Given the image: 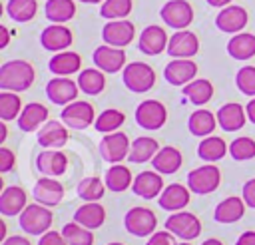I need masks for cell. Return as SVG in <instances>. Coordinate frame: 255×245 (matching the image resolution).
I'll return each instance as SVG.
<instances>
[{"instance_id": "6da1fadb", "label": "cell", "mask_w": 255, "mask_h": 245, "mask_svg": "<svg viewBox=\"0 0 255 245\" xmlns=\"http://www.w3.org/2000/svg\"><path fill=\"white\" fill-rule=\"evenodd\" d=\"M36 72L26 60H8L0 66V90L26 92L34 84Z\"/></svg>"}, {"instance_id": "7a4b0ae2", "label": "cell", "mask_w": 255, "mask_h": 245, "mask_svg": "<svg viewBox=\"0 0 255 245\" xmlns=\"http://www.w3.org/2000/svg\"><path fill=\"white\" fill-rule=\"evenodd\" d=\"M52 221H54V215H52L50 207H46L42 203H30L18 215L20 229L28 235H44L46 231H50Z\"/></svg>"}, {"instance_id": "3957f363", "label": "cell", "mask_w": 255, "mask_h": 245, "mask_svg": "<svg viewBox=\"0 0 255 245\" xmlns=\"http://www.w3.org/2000/svg\"><path fill=\"white\" fill-rule=\"evenodd\" d=\"M122 78H124L126 88L135 92V94L149 92L153 88V84H155V72L145 62H129V64H126Z\"/></svg>"}, {"instance_id": "277c9868", "label": "cell", "mask_w": 255, "mask_h": 245, "mask_svg": "<svg viewBox=\"0 0 255 245\" xmlns=\"http://www.w3.org/2000/svg\"><path fill=\"white\" fill-rule=\"evenodd\" d=\"M219 183H221V171L213 163H205L187 173V187L191 193H197V195L213 193L219 187Z\"/></svg>"}, {"instance_id": "5b68a950", "label": "cell", "mask_w": 255, "mask_h": 245, "mask_svg": "<svg viewBox=\"0 0 255 245\" xmlns=\"http://www.w3.org/2000/svg\"><path fill=\"white\" fill-rule=\"evenodd\" d=\"M165 229L179 237L181 241H193L201 233V221L191 211H173L165 219Z\"/></svg>"}, {"instance_id": "8992f818", "label": "cell", "mask_w": 255, "mask_h": 245, "mask_svg": "<svg viewBox=\"0 0 255 245\" xmlns=\"http://www.w3.org/2000/svg\"><path fill=\"white\" fill-rule=\"evenodd\" d=\"M124 225L128 233L135 237H149L151 233H155L157 217L149 207H131L124 217Z\"/></svg>"}, {"instance_id": "52a82bcc", "label": "cell", "mask_w": 255, "mask_h": 245, "mask_svg": "<svg viewBox=\"0 0 255 245\" xmlns=\"http://www.w3.org/2000/svg\"><path fill=\"white\" fill-rule=\"evenodd\" d=\"M60 120L72 129H86L96 122V112H94V106L90 102H82V100L78 102L76 100V102L64 106Z\"/></svg>"}, {"instance_id": "ba28073f", "label": "cell", "mask_w": 255, "mask_h": 245, "mask_svg": "<svg viewBox=\"0 0 255 245\" xmlns=\"http://www.w3.org/2000/svg\"><path fill=\"white\" fill-rule=\"evenodd\" d=\"M135 122L143 129H159L167 122V110L159 100H143L135 108Z\"/></svg>"}, {"instance_id": "9c48e42d", "label": "cell", "mask_w": 255, "mask_h": 245, "mask_svg": "<svg viewBox=\"0 0 255 245\" xmlns=\"http://www.w3.org/2000/svg\"><path fill=\"white\" fill-rule=\"evenodd\" d=\"M131 141L124 131H112L106 133L100 141V153L108 163H122L129 153Z\"/></svg>"}, {"instance_id": "30bf717a", "label": "cell", "mask_w": 255, "mask_h": 245, "mask_svg": "<svg viewBox=\"0 0 255 245\" xmlns=\"http://www.w3.org/2000/svg\"><path fill=\"white\" fill-rule=\"evenodd\" d=\"M159 16L173 30H185L193 20V8L187 0H169L161 6Z\"/></svg>"}, {"instance_id": "8fae6325", "label": "cell", "mask_w": 255, "mask_h": 245, "mask_svg": "<svg viewBox=\"0 0 255 245\" xmlns=\"http://www.w3.org/2000/svg\"><path fill=\"white\" fill-rule=\"evenodd\" d=\"M78 92H80L78 82H74L66 76H54L46 84V96L56 106H68V104L76 102Z\"/></svg>"}, {"instance_id": "7c38bea8", "label": "cell", "mask_w": 255, "mask_h": 245, "mask_svg": "<svg viewBox=\"0 0 255 245\" xmlns=\"http://www.w3.org/2000/svg\"><path fill=\"white\" fill-rule=\"evenodd\" d=\"M92 60H94L96 68H100L106 74H116V72L126 68V52H124V48H116V46H110V44L98 46L94 50Z\"/></svg>"}, {"instance_id": "4fadbf2b", "label": "cell", "mask_w": 255, "mask_h": 245, "mask_svg": "<svg viewBox=\"0 0 255 245\" xmlns=\"http://www.w3.org/2000/svg\"><path fill=\"white\" fill-rule=\"evenodd\" d=\"M197 64L191 58H173L163 68V78L171 86H187L191 80H195Z\"/></svg>"}, {"instance_id": "5bb4252c", "label": "cell", "mask_w": 255, "mask_h": 245, "mask_svg": "<svg viewBox=\"0 0 255 245\" xmlns=\"http://www.w3.org/2000/svg\"><path fill=\"white\" fill-rule=\"evenodd\" d=\"M247 10L243 6H237V4H229L225 8L219 10V14L215 16V26L221 30V32H227V34H239L245 26H247Z\"/></svg>"}, {"instance_id": "9a60e30c", "label": "cell", "mask_w": 255, "mask_h": 245, "mask_svg": "<svg viewBox=\"0 0 255 245\" xmlns=\"http://www.w3.org/2000/svg\"><path fill=\"white\" fill-rule=\"evenodd\" d=\"M135 36V26L129 20H110L102 28V40L116 48H126Z\"/></svg>"}, {"instance_id": "2e32d148", "label": "cell", "mask_w": 255, "mask_h": 245, "mask_svg": "<svg viewBox=\"0 0 255 245\" xmlns=\"http://www.w3.org/2000/svg\"><path fill=\"white\" fill-rule=\"evenodd\" d=\"M74 42L72 30L64 24H52L46 26L40 34V44L44 50L48 52H64L66 48H70Z\"/></svg>"}, {"instance_id": "e0dca14e", "label": "cell", "mask_w": 255, "mask_h": 245, "mask_svg": "<svg viewBox=\"0 0 255 245\" xmlns=\"http://www.w3.org/2000/svg\"><path fill=\"white\" fill-rule=\"evenodd\" d=\"M199 52V40L191 30H175L167 42V54L171 58H193Z\"/></svg>"}, {"instance_id": "ac0fdd59", "label": "cell", "mask_w": 255, "mask_h": 245, "mask_svg": "<svg viewBox=\"0 0 255 245\" xmlns=\"http://www.w3.org/2000/svg\"><path fill=\"white\" fill-rule=\"evenodd\" d=\"M167 34L161 26L157 24H149L143 28V32L139 34V42H137V48L139 52H143L145 56H157L161 54L163 50H167Z\"/></svg>"}, {"instance_id": "d6986e66", "label": "cell", "mask_w": 255, "mask_h": 245, "mask_svg": "<svg viewBox=\"0 0 255 245\" xmlns=\"http://www.w3.org/2000/svg\"><path fill=\"white\" fill-rule=\"evenodd\" d=\"M131 191L141 197V199H155L161 195L163 191V179H161V173H157L155 169H147V171H141L139 175L133 177V183H131Z\"/></svg>"}, {"instance_id": "ffe728a7", "label": "cell", "mask_w": 255, "mask_h": 245, "mask_svg": "<svg viewBox=\"0 0 255 245\" xmlns=\"http://www.w3.org/2000/svg\"><path fill=\"white\" fill-rule=\"evenodd\" d=\"M34 199L36 203H42L46 207H56L64 197V185L56 177H40L34 185Z\"/></svg>"}, {"instance_id": "44dd1931", "label": "cell", "mask_w": 255, "mask_h": 245, "mask_svg": "<svg viewBox=\"0 0 255 245\" xmlns=\"http://www.w3.org/2000/svg\"><path fill=\"white\" fill-rule=\"evenodd\" d=\"M70 133L66 129L64 122H56V120H48L40 129H38V143L44 149H58L62 145H66Z\"/></svg>"}, {"instance_id": "7402d4cb", "label": "cell", "mask_w": 255, "mask_h": 245, "mask_svg": "<svg viewBox=\"0 0 255 245\" xmlns=\"http://www.w3.org/2000/svg\"><path fill=\"white\" fill-rule=\"evenodd\" d=\"M28 207V197L26 191L20 185H8L0 193V213L6 217L20 215Z\"/></svg>"}, {"instance_id": "603a6c76", "label": "cell", "mask_w": 255, "mask_h": 245, "mask_svg": "<svg viewBox=\"0 0 255 245\" xmlns=\"http://www.w3.org/2000/svg\"><path fill=\"white\" fill-rule=\"evenodd\" d=\"M66 167H68V157L58 149H44L36 157V169L48 177L64 175Z\"/></svg>"}, {"instance_id": "cb8c5ba5", "label": "cell", "mask_w": 255, "mask_h": 245, "mask_svg": "<svg viewBox=\"0 0 255 245\" xmlns=\"http://www.w3.org/2000/svg\"><path fill=\"white\" fill-rule=\"evenodd\" d=\"M215 116H217V123L223 131H237L247 122V112L243 110L241 104H235V102L221 106Z\"/></svg>"}, {"instance_id": "d4e9b609", "label": "cell", "mask_w": 255, "mask_h": 245, "mask_svg": "<svg viewBox=\"0 0 255 245\" xmlns=\"http://www.w3.org/2000/svg\"><path fill=\"white\" fill-rule=\"evenodd\" d=\"M189 187L179 185V183H171L167 187H163L161 195H159V207L165 211H181L187 203H189Z\"/></svg>"}, {"instance_id": "484cf974", "label": "cell", "mask_w": 255, "mask_h": 245, "mask_svg": "<svg viewBox=\"0 0 255 245\" xmlns=\"http://www.w3.org/2000/svg\"><path fill=\"white\" fill-rule=\"evenodd\" d=\"M16 122H18V127L22 131H34L48 122V108L38 104V102H30L28 106L22 108Z\"/></svg>"}, {"instance_id": "4316f807", "label": "cell", "mask_w": 255, "mask_h": 245, "mask_svg": "<svg viewBox=\"0 0 255 245\" xmlns=\"http://www.w3.org/2000/svg\"><path fill=\"white\" fill-rule=\"evenodd\" d=\"M183 163V157H181V151L173 145H165V147H159V151L155 153V157L151 159V167L161 173V175H167V173H175Z\"/></svg>"}, {"instance_id": "83f0119b", "label": "cell", "mask_w": 255, "mask_h": 245, "mask_svg": "<svg viewBox=\"0 0 255 245\" xmlns=\"http://www.w3.org/2000/svg\"><path fill=\"white\" fill-rule=\"evenodd\" d=\"M74 221L88 229H98L106 221V209L98 201H86L74 211Z\"/></svg>"}, {"instance_id": "f1b7e54d", "label": "cell", "mask_w": 255, "mask_h": 245, "mask_svg": "<svg viewBox=\"0 0 255 245\" xmlns=\"http://www.w3.org/2000/svg\"><path fill=\"white\" fill-rule=\"evenodd\" d=\"M48 68H50V72L54 74V76H70V74H76V72H80V68H82V58H80V54H76V52H56L52 58H50V62H48Z\"/></svg>"}, {"instance_id": "f546056e", "label": "cell", "mask_w": 255, "mask_h": 245, "mask_svg": "<svg viewBox=\"0 0 255 245\" xmlns=\"http://www.w3.org/2000/svg\"><path fill=\"white\" fill-rule=\"evenodd\" d=\"M243 213H245L243 197L231 195V197H225L223 201L217 203V207L213 211V217L219 223H235V221H239L243 217Z\"/></svg>"}, {"instance_id": "4dcf8cb0", "label": "cell", "mask_w": 255, "mask_h": 245, "mask_svg": "<svg viewBox=\"0 0 255 245\" xmlns=\"http://www.w3.org/2000/svg\"><path fill=\"white\" fill-rule=\"evenodd\" d=\"M227 54L235 60H249L255 56V34L239 32L227 42Z\"/></svg>"}, {"instance_id": "1f68e13d", "label": "cell", "mask_w": 255, "mask_h": 245, "mask_svg": "<svg viewBox=\"0 0 255 245\" xmlns=\"http://www.w3.org/2000/svg\"><path fill=\"white\" fill-rule=\"evenodd\" d=\"M215 125H219V123H217V116H213L209 110H203V108L195 110V112L189 116V120H187L189 131H191L193 135H197V137H207V135H211L213 129H215Z\"/></svg>"}, {"instance_id": "d6a6232c", "label": "cell", "mask_w": 255, "mask_h": 245, "mask_svg": "<svg viewBox=\"0 0 255 245\" xmlns=\"http://www.w3.org/2000/svg\"><path fill=\"white\" fill-rule=\"evenodd\" d=\"M157 151H159L157 141H155L153 137L141 135V137H135V139L131 141L128 159H129L131 163H145V161H151Z\"/></svg>"}, {"instance_id": "836d02e7", "label": "cell", "mask_w": 255, "mask_h": 245, "mask_svg": "<svg viewBox=\"0 0 255 245\" xmlns=\"http://www.w3.org/2000/svg\"><path fill=\"white\" fill-rule=\"evenodd\" d=\"M227 143L223 137L219 135H209V137H203L197 145V155L207 161V163H213V161H219L223 159V155L227 153Z\"/></svg>"}, {"instance_id": "e575fe53", "label": "cell", "mask_w": 255, "mask_h": 245, "mask_svg": "<svg viewBox=\"0 0 255 245\" xmlns=\"http://www.w3.org/2000/svg\"><path fill=\"white\" fill-rule=\"evenodd\" d=\"M106 187L110 191H116V193H122L126 191L128 187H131L133 183V177H131V171L124 165V163H112V167L106 171Z\"/></svg>"}, {"instance_id": "d590c367", "label": "cell", "mask_w": 255, "mask_h": 245, "mask_svg": "<svg viewBox=\"0 0 255 245\" xmlns=\"http://www.w3.org/2000/svg\"><path fill=\"white\" fill-rule=\"evenodd\" d=\"M78 86L80 92L88 96H98L106 88V76L100 68H86L78 74Z\"/></svg>"}, {"instance_id": "8d00e7d4", "label": "cell", "mask_w": 255, "mask_h": 245, "mask_svg": "<svg viewBox=\"0 0 255 245\" xmlns=\"http://www.w3.org/2000/svg\"><path fill=\"white\" fill-rule=\"evenodd\" d=\"M44 12L52 24H66L76 16V4L74 0H48Z\"/></svg>"}, {"instance_id": "74e56055", "label": "cell", "mask_w": 255, "mask_h": 245, "mask_svg": "<svg viewBox=\"0 0 255 245\" xmlns=\"http://www.w3.org/2000/svg\"><path fill=\"white\" fill-rule=\"evenodd\" d=\"M183 96L193 104V106H203L213 98V86L209 80L195 78L187 86H183Z\"/></svg>"}, {"instance_id": "f35d334b", "label": "cell", "mask_w": 255, "mask_h": 245, "mask_svg": "<svg viewBox=\"0 0 255 245\" xmlns=\"http://www.w3.org/2000/svg\"><path fill=\"white\" fill-rule=\"evenodd\" d=\"M38 2L36 0H8L6 14L14 22H30L36 16Z\"/></svg>"}, {"instance_id": "ab89813d", "label": "cell", "mask_w": 255, "mask_h": 245, "mask_svg": "<svg viewBox=\"0 0 255 245\" xmlns=\"http://www.w3.org/2000/svg\"><path fill=\"white\" fill-rule=\"evenodd\" d=\"M76 191H78V197L84 199V201H100L104 197V193H106V181H102L96 175L84 177L78 183Z\"/></svg>"}, {"instance_id": "60d3db41", "label": "cell", "mask_w": 255, "mask_h": 245, "mask_svg": "<svg viewBox=\"0 0 255 245\" xmlns=\"http://www.w3.org/2000/svg\"><path fill=\"white\" fill-rule=\"evenodd\" d=\"M22 112V100L16 92H8L2 90L0 92V120L2 122H10V120H18Z\"/></svg>"}, {"instance_id": "b9f144b4", "label": "cell", "mask_w": 255, "mask_h": 245, "mask_svg": "<svg viewBox=\"0 0 255 245\" xmlns=\"http://www.w3.org/2000/svg\"><path fill=\"white\" fill-rule=\"evenodd\" d=\"M124 122H126L124 112H120V110H116V108H110V110H104V112L96 118L94 127H96V131H100V133H112V131H118V127H120Z\"/></svg>"}, {"instance_id": "7bdbcfd3", "label": "cell", "mask_w": 255, "mask_h": 245, "mask_svg": "<svg viewBox=\"0 0 255 245\" xmlns=\"http://www.w3.org/2000/svg\"><path fill=\"white\" fill-rule=\"evenodd\" d=\"M62 235L68 241V245H94V233L92 229L72 221L62 227Z\"/></svg>"}, {"instance_id": "ee69618b", "label": "cell", "mask_w": 255, "mask_h": 245, "mask_svg": "<svg viewBox=\"0 0 255 245\" xmlns=\"http://www.w3.org/2000/svg\"><path fill=\"white\" fill-rule=\"evenodd\" d=\"M131 12V0H104L100 16L106 20H124Z\"/></svg>"}, {"instance_id": "f6af8a7d", "label": "cell", "mask_w": 255, "mask_h": 245, "mask_svg": "<svg viewBox=\"0 0 255 245\" xmlns=\"http://www.w3.org/2000/svg\"><path fill=\"white\" fill-rule=\"evenodd\" d=\"M229 153L237 161H247L255 157V139L251 137H237L229 145Z\"/></svg>"}, {"instance_id": "bcb514c9", "label": "cell", "mask_w": 255, "mask_h": 245, "mask_svg": "<svg viewBox=\"0 0 255 245\" xmlns=\"http://www.w3.org/2000/svg\"><path fill=\"white\" fill-rule=\"evenodd\" d=\"M235 84H237V88L245 96L255 98V66H243V68H239V72L235 76Z\"/></svg>"}, {"instance_id": "7dc6e473", "label": "cell", "mask_w": 255, "mask_h": 245, "mask_svg": "<svg viewBox=\"0 0 255 245\" xmlns=\"http://www.w3.org/2000/svg\"><path fill=\"white\" fill-rule=\"evenodd\" d=\"M145 245H177V243H175V235L165 229V231H155V233H151V235L147 237Z\"/></svg>"}, {"instance_id": "c3c4849f", "label": "cell", "mask_w": 255, "mask_h": 245, "mask_svg": "<svg viewBox=\"0 0 255 245\" xmlns=\"http://www.w3.org/2000/svg\"><path fill=\"white\" fill-rule=\"evenodd\" d=\"M38 245H68V241L64 239L62 231H46L44 235H40Z\"/></svg>"}, {"instance_id": "681fc988", "label": "cell", "mask_w": 255, "mask_h": 245, "mask_svg": "<svg viewBox=\"0 0 255 245\" xmlns=\"http://www.w3.org/2000/svg\"><path fill=\"white\" fill-rule=\"evenodd\" d=\"M16 165V155L8 147H0V171L6 173Z\"/></svg>"}, {"instance_id": "f907efd6", "label": "cell", "mask_w": 255, "mask_h": 245, "mask_svg": "<svg viewBox=\"0 0 255 245\" xmlns=\"http://www.w3.org/2000/svg\"><path fill=\"white\" fill-rule=\"evenodd\" d=\"M241 197H243L245 205H249V207H253V209H255V177H253V179H247V181H245Z\"/></svg>"}, {"instance_id": "816d5d0a", "label": "cell", "mask_w": 255, "mask_h": 245, "mask_svg": "<svg viewBox=\"0 0 255 245\" xmlns=\"http://www.w3.org/2000/svg\"><path fill=\"white\" fill-rule=\"evenodd\" d=\"M2 245H32V243L24 235H10V237H6L2 241Z\"/></svg>"}, {"instance_id": "f5cc1de1", "label": "cell", "mask_w": 255, "mask_h": 245, "mask_svg": "<svg viewBox=\"0 0 255 245\" xmlns=\"http://www.w3.org/2000/svg\"><path fill=\"white\" fill-rule=\"evenodd\" d=\"M235 245H255V231H245L239 235Z\"/></svg>"}, {"instance_id": "db71d44e", "label": "cell", "mask_w": 255, "mask_h": 245, "mask_svg": "<svg viewBox=\"0 0 255 245\" xmlns=\"http://www.w3.org/2000/svg\"><path fill=\"white\" fill-rule=\"evenodd\" d=\"M10 42V30L6 26H0V48H6Z\"/></svg>"}, {"instance_id": "11a10c76", "label": "cell", "mask_w": 255, "mask_h": 245, "mask_svg": "<svg viewBox=\"0 0 255 245\" xmlns=\"http://www.w3.org/2000/svg\"><path fill=\"white\" fill-rule=\"evenodd\" d=\"M245 112H247V120H249L251 123H255V98L249 100V104L245 106Z\"/></svg>"}, {"instance_id": "9f6ffc18", "label": "cell", "mask_w": 255, "mask_h": 245, "mask_svg": "<svg viewBox=\"0 0 255 245\" xmlns=\"http://www.w3.org/2000/svg\"><path fill=\"white\" fill-rule=\"evenodd\" d=\"M233 0H207V4L209 6H213V8H225V6H229Z\"/></svg>"}, {"instance_id": "6f0895ef", "label": "cell", "mask_w": 255, "mask_h": 245, "mask_svg": "<svg viewBox=\"0 0 255 245\" xmlns=\"http://www.w3.org/2000/svg\"><path fill=\"white\" fill-rule=\"evenodd\" d=\"M6 135H8V129H6V122H0V143L6 139Z\"/></svg>"}, {"instance_id": "680465c9", "label": "cell", "mask_w": 255, "mask_h": 245, "mask_svg": "<svg viewBox=\"0 0 255 245\" xmlns=\"http://www.w3.org/2000/svg\"><path fill=\"white\" fill-rule=\"evenodd\" d=\"M201 245H223V243H221L219 239H215V237H211V239H205V241H203Z\"/></svg>"}, {"instance_id": "91938a15", "label": "cell", "mask_w": 255, "mask_h": 245, "mask_svg": "<svg viewBox=\"0 0 255 245\" xmlns=\"http://www.w3.org/2000/svg\"><path fill=\"white\" fill-rule=\"evenodd\" d=\"M0 239H2V241L6 239V223H4L2 219H0Z\"/></svg>"}, {"instance_id": "94428289", "label": "cell", "mask_w": 255, "mask_h": 245, "mask_svg": "<svg viewBox=\"0 0 255 245\" xmlns=\"http://www.w3.org/2000/svg\"><path fill=\"white\" fill-rule=\"evenodd\" d=\"M80 2H84V4H100L104 0H80Z\"/></svg>"}, {"instance_id": "6125c7cd", "label": "cell", "mask_w": 255, "mask_h": 245, "mask_svg": "<svg viewBox=\"0 0 255 245\" xmlns=\"http://www.w3.org/2000/svg\"><path fill=\"white\" fill-rule=\"evenodd\" d=\"M108 245H124V243H120V241H114V243H108Z\"/></svg>"}, {"instance_id": "be15d7a7", "label": "cell", "mask_w": 255, "mask_h": 245, "mask_svg": "<svg viewBox=\"0 0 255 245\" xmlns=\"http://www.w3.org/2000/svg\"><path fill=\"white\" fill-rule=\"evenodd\" d=\"M177 245H191L189 241H183V243H177Z\"/></svg>"}]
</instances>
